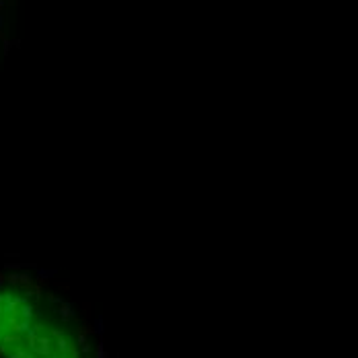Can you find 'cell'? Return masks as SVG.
I'll return each instance as SVG.
<instances>
[{
    "label": "cell",
    "mask_w": 358,
    "mask_h": 358,
    "mask_svg": "<svg viewBox=\"0 0 358 358\" xmlns=\"http://www.w3.org/2000/svg\"><path fill=\"white\" fill-rule=\"evenodd\" d=\"M21 291L0 293V356L2 358H81L87 352L82 336L64 327L72 313L58 321L39 307V291L19 278Z\"/></svg>",
    "instance_id": "obj_1"
}]
</instances>
